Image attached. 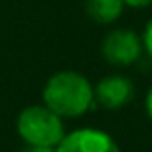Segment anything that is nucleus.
<instances>
[{
    "instance_id": "obj_1",
    "label": "nucleus",
    "mask_w": 152,
    "mask_h": 152,
    "mask_svg": "<svg viewBox=\"0 0 152 152\" xmlns=\"http://www.w3.org/2000/svg\"><path fill=\"white\" fill-rule=\"evenodd\" d=\"M94 100L93 85L83 73L64 69L50 75L42 89V102L60 118H81Z\"/></svg>"
},
{
    "instance_id": "obj_2",
    "label": "nucleus",
    "mask_w": 152,
    "mask_h": 152,
    "mask_svg": "<svg viewBox=\"0 0 152 152\" xmlns=\"http://www.w3.org/2000/svg\"><path fill=\"white\" fill-rule=\"evenodd\" d=\"M18 133L25 145L33 146H58L60 141L66 137V127L58 114L45 104H33L19 112Z\"/></svg>"
},
{
    "instance_id": "obj_3",
    "label": "nucleus",
    "mask_w": 152,
    "mask_h": 152,
    "mask_svg": "<svg viewBox=\"0 0 152 152\" xmlns=\"http://www.w3.org/2000/svg\"><path fill=\"white\" fill-rule=\"evenodd\" d=\"M142 50L145 48L141 35L129 27H115L108 31L100 45L102 58L115 67H127L137 64L142 56Z\"/></svg>"
},
{
    "instance_id": "obj_4",
    "label": "nucleus",
    "mask_w": 152,
    "mask_h": 152,
    "mask_svg": "<svg viewBox=\"0 0 152 152\" xmlns=\"http://www.w3.org/2000/svg\"><path fill=\"white\" fill-rule=\"evenodd\" d=\"M56 152H121L110 133L94 127H81L66 137L56 146Z\"/></svg>"
},
{
    "instance_id": "obj_5",
    "label": "nucleus",
    "mask_w": 152,
    "mask_h": 152,
    "mask_svg": "<svg viewBox=\"0 0 152 152\" xmlns=\"http://www.w3.org/2000/svg\"><path fill=\"white\" fill-rule=\"evenodd\" d=\"M94 100L106 110H119L127 106L135 96V85L129 77L123 75H108L93 87Z\"/></svg>"
},
{
    "instance_id": "obj_6",
    "label": "nucleus",
    "mask_w": 152,
    "mask_h": 152,
    "mask_svg": "<svg viewBox=\"0 0 152 152\" xmlns=\"http://www.w3.org/2000/svg\"><path fill=\"white\" fill-rule=\"evenodd\" d=\"M123 0H85V14L100 25L118 21L123 14Z\"/></svg>"
},
{
    "instance_id": "obj_7",
    "label": "nucleus",
    "mask_w": 152,
    "mask_h": 152,
    "mask_svg": "<svg viewBox=\"0 0 152 152\" xmlns=\"http://www.w3.org/2000/svg\"><path fill=\"white\" fill-rule=\"evenodd\" d=\"M142 48L146 50V54L152 58V19L148 23H146V27H145V31H142Z\"/></svg>"
},
{
    "instance_id": "obj_8",
    "label": "nucleus",
    "mask_w": 152,
    "mask_h": 152,
    "mask_svg": "<svg viewBox=\"0 0 152 152\" xmlns=\"http://www.w3.org/2000/svg\"><path fill=\"white\" fill-rule=\"evenodd\" d=\"M123 4L129 8H146L152 4V0H123Z\"/></svg>"
},
{
    "instance_id": "obj_9",
    "label": "nucleus",
    "mask_w": 152,
    "mask_h": 152,
    "mask_svg": "<svg viewBox=\"0 0 152 152\" xmlns=\"http://www.w3.org/2000/svg\"><path fill=\"white\" fill-rule=\"evenodd\" d=\"M21 152H56L54 146H33V145H25V148Z\"/></svg>"
},
{
    "instance_id": "obj_10",
    "label": "nucleus",
    "mask_w": 152,
    "mask_h": 152,
    "mask_svg": "<svg viewBox=\"0 0 152 152\" xmlns=\"http://www.w3.org/2000/svg\"><path fill=\"white\" fill-rule=\"evenodd\" d=\"M145 110H146V115H148L150 121H152V87L148 89V93H146V98H145Z\"/></svg>"
}]
</instances>
